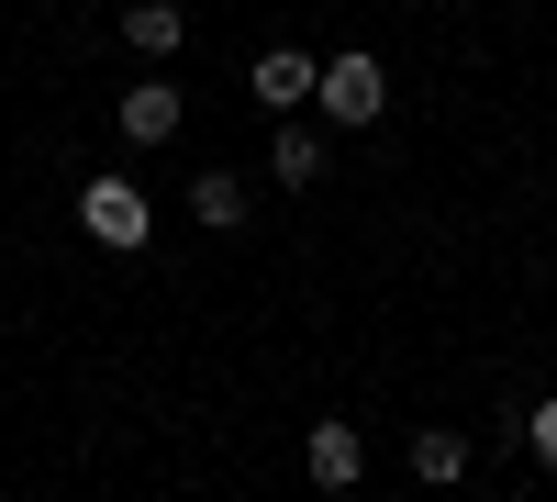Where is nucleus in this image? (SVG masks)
<instances>
[{"mask_svg": "<svg viewBox=\"0 0 557 502\" xmlns=\"http://www.w3.org/2000/svg\"><path fill=\"white\" fill-rule=\"evenodd\" d=\"M312 112L335 123V134H368L391 112V68L368 57V45H335V57H323V78H312Z\"/></svg>", "mask_w": 557, "mask_h": 502, "instance_id": "obj_1", "label": "nucleus"}, {"mask_svg": "<svg viewBox=\"0 0 557 502\" xmlns=\"http://www.w3.org/2000/svg\"><path fill=\"white\" fill-rule=\"evenodd\" d=\"M78 223H89V246H112V257H134V246H146L157 235V212H146V191H134V179H89V191H78Z\"/></svg>", "mask_w": 557, "mask_h": 502, "instance_id": "obj_2", "label": "nucleus"}, {"mask_svg": "<svg viewBox=\"0 0 557 502\" xmlns=\"http://www.w3.org/2000/svg\"><path fill=\"white\" fill-rule=\"evenodd\" d=\"M323 168H335V123H301V112H278V134H268V179H278V191H312Z\"/></svg>", "mask_w": 557, "mask_h": 502, "instance_id": "obj_3", "label": "nucleus"}, {"mask_svg": "<svg viewBox=\"0 0 557 502\" xmlns=\"http://www.w3.org/2000/svg\"><path fill=\"white\" fill-rule=\"evenodd\" d=\"M312 78H323V57H312V45H268V57L246 68L257 112H312Z\"/></svg>", "mask_w": 557, "mask_h": 502, "instance_id": "obj_4", "label": "nucleus"}, {"mask_svg": "<svg viewBox=\"0 0 557 502\" xmlns=\"http://www.w3.org/2000/svg\"><path fill=\"white\" fill-rule=\"evenodd\" d=\"M112 123H123V146H168V134L190 123V101H178V78H134L112 101Z\"/></svg>", "mask_w": 557, "mask_h": 502, "instance_id": "obj_5", "label": "nucleus"}, {"mask_svg": "<svg viewBox=\"0 0 557 502\" xmlns=\"http://www.w3.org/2000/svg\"><path fill=\"white\" fill-rule=\"evenodd\" d=\"M301 469H312V491H357L368 480V436L357 425H312L301 436Z\"/></svg>", "mask_w": 557, "mask_h": 502, "instance_id": "obj_6", "label": "nucleus"}, {"mask_svg": "<svg viewBox=\"0 0 557 502\" xmlns=\"http://www.w3.org/2000/svg\"><path fill=\"white\" fill-rule=\"evenodd\" d=\"M246 179L235 168H190V223H201V235H235V223H246Z\"/></svg>", "mask_w": 557, "mask_h": 502, "instance_id": "obj_7", "label": "nucleus"}, {"mask_svg": "<svg viewBox=\"0 0 557 502\" xmlns=\"http://www.w3.org/2000/svg\"><path fill=\"white\" fill-rule=\"evenodd\" d=\"M412 480L457 491V480H469V436H457V425H424V436H412Z\"/></svg>", "mask_w": 557, "mask_h": 502, "instance_id": "obj_8", "label": "nucleus"}, {"mask_svg": "<svg viewBox=\"0 0 557 502\" xmlns=\"http://www.w3.org/2000/svg\"><path fill=\"white\" fill-rule=\"evenodd\" d=\"M123 45H134V57H178V0H134V12H123Z\"/></svg>", "mask_w": 557, "mask_h": 502, "instance_id": "obj_9", "label": "nucleus"}, {"mask_svg": "<svg viewBox=\"0 0 557 502\" xmlns=\"http://www.w3.org/2000/svg\"><path fill=\"white\" fill-rule=\"evenodd\" d=\"M524 446H535V469H557V391H546L535 414H524Z\"/></svg>", "mask_w": 557, "mask_h": 502, "instance_id": "obj_10", "label": "nucleus"}]
</instances>
